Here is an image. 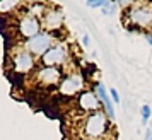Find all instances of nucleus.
<instances>
[{"instance_id":"obj_9","label":"nucleus","mask_w":152,"mask_h":140,"mask_svg":"<svg viewBox=\"0 0 152 140\" xmlns=\"http://www.w3.org/2000/svg\"><path fill=\"white\" fill-rule=\"evenodd\" d=\"M63 26V12L58 7H50L41 17V28L46 33H56Z\"/></svg>"},{"instance_id":"obj_15","label":"nucleus","mask_w":152,"mask_h":140,"mask_svg":"<svg viewBox=\"0 0 152 140\" xmlns=\"http://www.w3.org/2000/svg\"><path fill=\"white\" fill-rule=\"evenodd\" d=\"M104 2H106V0H87V2H86V5H87L89 9H97V7L103 9Z\"/></svg>"},{"instance_id":"obj_19","label":"nucleus","mask_w":152,"mask_h":140,"mask_svg":"<svg viewBox=\"0 0 152 140\" xmlns=\"http://www.w3.org/2000/svg\"><path fill=\"white\" fill-rule=\"evenodd\" d=\"M147 43L152 46V34H147Z\"/></svg>"},{"instance_id":"obj_17","label":"nucleus","mask_w":152,"mask_h":140,"mask_svg":"<svg viewBox=\"0 0 152 140\" xmlns=\"http://www.w3.org/2000/svg\"><path fill=\"white\" fill-rule=\"evenodd\" d=\"M144 140H152V128H147V132H145Z\"/></svg>"},{"instance_id":"obj_3","label":"nucleus","mask_w":152,"mask_h":140,"mask_svg":"<svg viewBox=\"0 0 152 140\" xmlns=\"http://www.w3.org/2000/svg\"><path fill=\"white\" fill-rule=\"evenodd\" d=\"M70 56V50L65 43H53L48 48V51L39 58V63L41 67H58L62 69L65 63L69 62Z\"/></svg>"},{"instance_id":"obj_16","label":"nucleus","mask_w":152,"mask_h":140,"mask_svg":"<svg viewBox=\"0 0 152 140\" xmlns=\"http://www.w3.org/2000/svg\"><path fill=\"white\" fill-rule=\"evenodd\" d=\"M108 92H110V98H111V101H113V104H120V96H118L116 89H113V87H111Z\"/></svg>"},{"instance_id":"obj_10","label":"nucleus","mask_w":152,"mask_h":140,"mask_svg":"<svg viewBox=\"0 0 152 140\" xmlns=\"http://www.w3.org/2000/svg\"><path fill=\"white\" fill-rule=\"evenodd\" d=\"M77 106H79V109H82L86 114L103 109V104H101V101L97 98L96 91H89V89H86L84 92L79 94V98H77Z\"/></svg>"},{"instance_id":"obj_11","label":"nucleus","mask_w":152,"mask_h":140,"mask_svg":"<svg viewBox=\"0 0 152 140\" xmlns=\"http://www.w3.org/2000/svg\"><path fill=\"white\" fill-rule=\"evenodd\" d=\"M96 94H97V98H99V101H101V104H103V111L108 114L110 120H115V106H113V101L110 98V92H106V87L101 82L96 84Z\"/></svg>"},{"instance_id":"obj_12","label":"nucleus","mask_w":152,"mask_h":140,"mask_svg":"<svg viewBox=\"0 0 152 140\" xmlns=\"http://www.w3.org/2000/svg\"><path fill=\"white\" fill-rule=\"evenodd\" d=\"M21 4L14 2V0H0V14H12L17 10Z\"/></svg>"},{"instance_id":"obj_2","label":"nucleus","mask_w":152,"mask_h":140,"mask_svg":"<svg viewBox=\"0 0 152 140\" xmlns=\"http://www.w3.org/2000/svg\"><path fill=\"white\" fill-rule=\"evenodd\" d=\"M125 22L135 29H152V4L133 2L125 10Z\"/></svg>"},{"instance_id":"obj_5","label":"nucleus","mask_w":152,"mask_h":140,"mask_svg":"<svg viewBox=\"0 0 152 140\" xmlns=\"http://www.w3.org/2000/svg\"><path fill=\"white\" fill-rule=\"evenodd\" d=\"M53 43H55V36L51 34V33L41 31V33H38L36 36H33L31 39H26V41L22 43V48L28 50L31 55L36 56V58L39 60V58L48 51V48Z\"/></svg>"},{"instance_id":"obj_1","label":"nucleus","mask_w":152,"mask_h":140,"mask_svg":"<svg viewBox=\"0 0 152 140\" xmlns=\"http://www.w3.org/2000/svg\"><path fill=\"white\" fill-rule=\"evenodd\" d=\"M108 133H110V118L103 109L84 116L82 137L86 140H103Z\"/></svg>"},{"instance_id":"obj_8","label":"nucleus","mask_w":152,"mask_h":140,"mask_svg":"<svg viewBox=\"0 0 152 140\" xmlns=\"http://www.w3.org/2000/svg\"><path fill=\"white\" fill-rule=\"evenodd\" d=\"M41 21L34 17V15H31L26 10L24 14H21L19 17V21H17V33L21 38H24V41L26 39H31L33 36H36L38 33H41Z\"/></svg>"},{"instance_id":"obj_18","label":"nucleus","mask_w":152,"mask_h":140,"mask_svg":"<svg viewBox=\"0 0 152 140\" xmlns=\"http://www.w3.org/2000/svg\"><path fill=\"white\" fill-rule=\"evenodd\" d=\"M82 43H84V44H86V46L89 44V36H87V34H86V36H84V38H82Z\"/></svg>"},{"instance_id":"obj_6","label":"nucleus","mask_w":152,"mask_h":140,"mask_svg":"<svg viewBox=\"0 0 152 140\" xmlns=\"http://www.w3.org/2000/svg\"><path fill=\"white\" fill-rule=\"evenodd\" d=\"M10 67L19 75H28L36 70V56H33L28 50L19 48L12 51L10 56Z\"/></svg>"},{"instance_id":"obj_14","label":"nucleus","mask_w":152,"mask_h":140,"mask_svg":"<svg viewBox=\"0 0 152 140\" xmlns=\"http://www.w3.org/2000/svg\"><path fill=\"white\" fill-rule=\"evenodd\" d=\"M116 2H104V5H103V12L104 15H111V14H115V10H116Z\"/></svg>"},{"instance_id":"obj_13","label":"nucleus","mask_w":152,"mask_h":140,"mask_svg":"<svg viewBox=\"0 0 152 140\" xmlns=\"http://www.w3.org/2000/svg\"><path fill=\"white\" fill-rule=\"evenodd\" d=\"M140 114H142V123L144 125H147V121L151 120V114H152V109L149 104H144L142 108H140Z\"/></svg>"},{"instance_id":"obj_7","label":"nucleus","mask_w":152,"mask_h":140,"mask_svg":"<svg viewBox=\"0 0 152 140\" xmlns=\"http://www.w3.org/2000/svg\"><path fill=\"white\" fill-rule=\"evenodd\" d=\"M34 82L39 87H56V85H60L63 79V74H62V69H58V67H39V69L34 70Z\"/></svg>"},{"instance_id":"obj_4","label":"nucleus","mask_w":152,"mask_h":140,"mask_svg":"<svg viewBox=\"0 0 152 140\" xmlns=\"http://www.w3.org/2000/svg\"><path fill=\"white\" fill-rule=\"evenodd\" d=\"M86 80H84V75L80 72H69L65 74L62 79V82L58 85V92L65 96V98H74V96H79L80 92H84L86 89Z\"/></svg>"}]
</instances>
